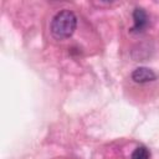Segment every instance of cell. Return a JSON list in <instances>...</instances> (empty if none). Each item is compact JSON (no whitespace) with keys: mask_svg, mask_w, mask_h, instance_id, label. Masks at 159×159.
I'll return each mask as SVG.
<instances>
[{"mask_svg":"<svg viewBox=\"0 0 159 159\" xmlns=\"http://www.w3.org/2000/svg\"><path fill=\"white\" fill-rule=\"evenodd\" d=\"M77 27V17L71 10H61L51 21V34L56 40H65L73 35Z\"/></svg>","mask_w":159,"mask_h":159,"instance_id":"cell-1","label":"cell"},{"mask_svg":"<svg viewBox=\"0 0 159 159\" xmlns=\"http://www.w3.org/2000/svg\"><path fill=\"white\" fill-rule=\"evenodd\" d=\"M133 20L134 26L130 29V32H142L148 26V15L144 9L135 7L133 11Z\"/></svg>","mask_w":159,"mask_h":159,"instance_id":"cell-2","label":"cell"},{"mask_svg":"<svg viewBox=\"0 0 159 159\" xmlns=\"http://www.w3.org/2000/svg\"><path fill=\"white\" fill-rule=\"evenodd\" d=\"M132 80L137 83H145L157 80V73L148 67H138L132 72Z\"/></svg>","mask_w":159,"mask_h":159,"instance_id":"cell-3","label":"cell"},{"mask_svg":"<svg viewBox=\"0 0 159 159\" xmlns=\"http://www.w3.org/2000/svg\"><path fill=\"white\" fill-rule=\"evenodd\" d=\"M130 159H150V152L145 147H138L132 153Z\"/></svg>","mask_w":159,"mask_h":159,"instance_id":"cell-4","label":"cell"}]
</instances>
